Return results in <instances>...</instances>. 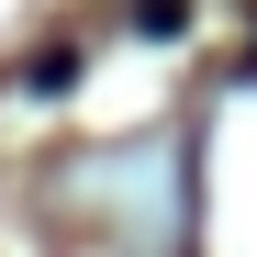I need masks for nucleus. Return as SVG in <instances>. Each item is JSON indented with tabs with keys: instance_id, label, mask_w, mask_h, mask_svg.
I'll return each mask as SVG.
<instances>
[{
	"instance_id": "obj_1",
	"label": "nucleus",
	"mask_w": 257,
	"mask_h": 257,
	"mask_svg": "<svg viewBox=\"0 0 257 257\" xmlns=\"http://www.w3.org/2000/svg\"><path fill=\"white\" fill-rule=\"evenodd\" d=\"M135 34H190V0H135Z\"/></svg>"
}]
</instances>
